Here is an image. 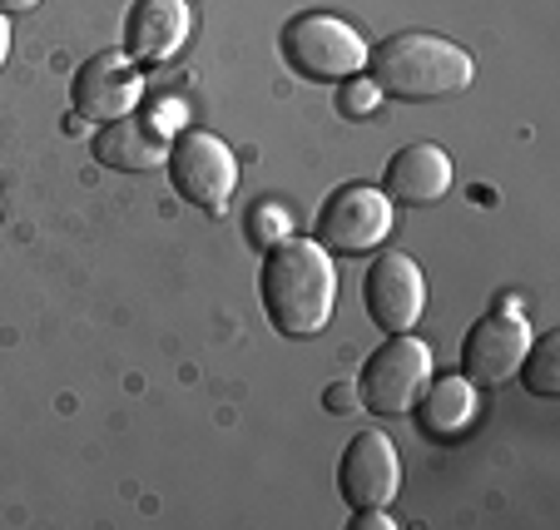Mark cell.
Returning a JSON list of instances; mask_svg holds the SVG:
<instances>
[{
  "label": "cell",
  "instance_id": "1",
  "mask_svg": "<svg viewBox=\"0 0 560 530\" xmlns=\"http://www.w3.org/2000/svg\"><path fill=\"white\" fill-rule=\"evenodd\" d=\"M264 313L283 338H317L338 308V268L317 238H283L264 254L258 273Z\"/></svg>",
  "mask_w": 560,
  "mask_h": 530
},
{
  "label": "cell",
  "instance_id": "2",
  "mask_svg": "<svg viewBox=\"0 0 560 530\" xmlns=\"http://www.w3.org/2000/svg\"><path fill=\"white\" fill-rule=\"evenodd\" d=\"M368 74L377 80L382 95L407 99V105H427V99L462 95L471 85L476 60L456 40H442V35H427V31H402L368 55Z\"/></svg>",
  "mask_w": 560,
  "mask_h": 530
},
{
  "label": "cell",
  "instance_id": "3",
  "mask_svg": "<svg viewBox=\"0 0 560 530\" xmlns=\"http://www.w3.org/2000/svg\"><path fill=\"white\" fill-rule=\"evenodd\" d=\"M368 40L352 31L342 15H328V11H307L298 21L283 25V60L298 80H348V74H362L368 70Z\"/></svg>",
  "mask_w": 560,
  "mask_h": 530
},
{
  "label": "cell",
  "instance_id": "4",
  "mask_svg": "<svg viewBox=\"0 0 560 530\" xmlns=\"http://www.w3.org/2000/svg\"><path fill=\"white\" fill-rule=\"evenodd\" d=\"M427 382H432V348L422 338H412V332H392L362 367L358 397L377 416H402L417 407Z\"/></svg>",
  "mask_w": 560,
  "mask_h": 530
},
{
  "label": "cell",
  "instance_id": "5",
  "mask_svg": "<svg viewBox=\"0 0 560 530\" xmlns=\"http://www.w3.org/2000/svg\"><path fill=\"white\" fill-rule=\"evenodd\" d=\"M170 184L184 203L194 209H209V213H223L238 189V160H233V149L223 144L219 134L209 129H184L179 139L170 144Z\"/></svg>",
  "mask_w": 560,
  "mask_h": 530
},
{
  "label": "cell",
  "instance_id": "6",
  "mask_svg": "<svg viewBox=\"0 0 560 530\" xmlns=\"http://www.w3.org/2000/svg\"><path fill=\"white\" fill-rule=\"evenodd\" d=\"M392 209L397 203L387 199L372 184H342L323 199L313 219V238L328 254H368V248H382L392 234Z\"/></svg>",
  "mask_w": 560,
  "mask_h": 530
},
{
  "label": "cell",
  "instance_id": "7",
  "mask_svg": "<svg viewBox=\"0 0 560 530\" xmlns=\"http://www.w3.org/2000/svg\"><path fill=\"white\" fill-rule=\"evenodd\" d=\"M526 348H530L526 308H516V313L491 308L487 318L471 322V332H466V342H462V377L471 387H481V392L516 382Z\"/></svg>",
  "mask_w": 560,
  "mask_h": 530
},
{
  "label": "cell",
  "instance_id": "8",
  "mask_svg": "<svg viewBox=\"0 0 560 530\" xmlns=\"http://www.w3.org/2000/svg\"><path fill=\"white\" fill-rule=\"evenodd\" d=\"M139 95H144V74H139V64L129 60L125 50L90 55V60L74 70V80H70L74 115H80V119H100V125L135 115Z\"/></svg>",
  "mask_w": 560,
  "mask_h": 530
},
{
  "label": "cell",
  "instance_id": "9",
  "mask_svg": "<svg viewBox=\"0 0 560 530\" xmlns=\"http://www.w3.org/2000/svg\"><path fill=\"white\" fill-rule=\"evenodd\" d=\"M362 297H368V318L377 322L387 338L392 332H412L427 313V278L407 254L387 248V254L368 268Z\"/></svg>",
  "mask_w": 560,
  "mask_h": 530
},
{
  "label": "cell",
  "instance_id": "10",
  "mask_svg": "<svg viewBox=\"0 0 560 530\" xmlns=\"http://www.w3.org/2000/svg\"><path fill=\"white\" fill-rule=\"evenodd\" d=\"M338 491L352 510L392 506V496L402 491V457H397V446H392L387 432L352 436L338 461Z\"/></svg>",
  "mask_w": 560,
  "mask_h": 530
},
{
  "label": "cell",
  "instance_id": "11",
  "mask_svg": "<svg viewBox=\"0 0 560 530\" xmlns=\"http://www.w3.org/2000/svg\"><path fill=\"white\" fill-rule=\"evenodd\" d=\"M189 0H135L125 21V55L135 64H164L189 40Z\"/></svg>",
  "mask_w": 560,
  "mask_h": 530
},
{
  "label": "cell",
  "instance_id": "12",
  "mask_svg": "<svg viewBox=\"0 0 560 530\" xmlns=\"http://www.w3.org/2000/svg\"><path fill=\"white\" fill-rule=\"evenodd\" d=\"M452 189V160H446L442 144H407L387 160L382 174V193L392 203H407V209H427V203H442Z\"/></svg>",
  "mask_w": 560,
  "mask_h": 530
},
{
  "label": "cell",
  "instance_id": "13",
  "mask_svg": "<svg viewBox=\"0 0 560 530\" xmlns=\"http://www.w3.org/2000/svg\"><path fill=\"white\" fill-rule=\"evenodd\" d=\"M90 149H95V160L105 164V169H125V174H154V169H164V160H170L164 134L135 115L100 125V134Z\"/></svg>",
  "mask_w": 560,
  "mask_h": 530
},
{
  "label": "cell",
  "instance_id": "14",
  "mask_svg": "<svg viewBox=\"0 0 560 530\" xmlns=\"http://www.w3.org/2000/svg\"><path fill=\"white\" fill-rule=\"evenodd\" d=\"M417 426L432 441H456L471 432L476 412H481V387H471L466 377H436L427 382V392L417 397Z\"/></svg>",
  "mask_w": 560,
  "mask_h": 530
},
{
  "label": "cell",
  "instance_id": "15",
  "mask_svg": "<svg viewBox=\"0 0 560 530\" xmlns=\"http://www.w3.org/2000/svg\"><path fill=\"white\" fill-rule=\"evenodd\" d=\"M516 377L530 387V397H546V402L560 397V332H540V338H530Z\"/></svg>",
  "mask_w": 560,
  "mask_h": 530
},
{
  "label": "cell",
  "instance_id": "16",
  "mask_svg": "<svg viewBox=\"0 0 560 530\" xmlns=\"http://www.w3.org/2000/svg\"><path fill=\"white\" fill-rule=\"evenodd\" d=\"M248 238H254L258 248H273V244H283V238H293V213L273 199L254 203V213H248Z\"/></svg>",
  "mask_w": 560,
  "mask_h": 530
},
{
  "label": "cell",
  "instance_id": "17",
  "mask_svg": "<svg viewBox=\"0 0 560 530\" xmlns=\"http://www.w3.org/2000/svg\"><path fill=\"white\" fill-rule=\"evenodd\" d=\"M377 105H382V90L372 74H348V80H338V115L342 119H368Z\"/></svg>",
  "mask_w": 560,
  "mask_h": 530
},
{
  "label": "cell",
  "instance_id": "18",
  "mask_svg": "<svg viewBox=\"0 0 560 530\" xmlns=\"http://www.w3.org/2000/svg\"><path fill=\"white\" fill-rule=\"evenodd\" d=\"M323 407H328V412H338V416L358 412V407H362V397H358V382H332L328 392H323Z\"/></svg>",
  "mask_w": 560,
  "mask_h": 530
},
{
  "label": "cell",
  "instance_id": "19",
  "mask_svg": "<svg viewBox=\"0 0 560 530\" xmlns=\"http://www.w3.org/2000/svg\"><path fill=\"white\" fill-rule=\"evenodd\" d=\"M352 530H397V520L382 516V506H372V510H358V516H352Z\"/></svg>",
  "mask_w": 560,
  "mask_h": 530
},
{
  "label": "cell",
  "instance_id": "20",
  "mask_svg": "<svg viewBox=\"0 0 560 530\" xmlns=\"http://www.w3.org/2000/svg\"><path fill=\"white\" fill-rule=\"evenodd\" d=\"M11 60V15H0V70Z\"/></svg>",
  "mask_w": 560,
  "mask_h": 530
},
{
  "label": "cell",
  "instance_id": "21",
  "mask_svg": "<svg viewBox=\"0 0 560 530\" xmlns=\"http://www.w3.org/2000/svg\"><path fill=\"white\" fill-rule=\"evenodd\" d=\"M40 0H0V15H25V11H35Z\"/></svg>",
  "mask_w": 560,
  "mask_h": 530
},
{
  "label": "cell",
  "instance_id": "22",
  "mask_svg": "<svg viewBox=\"0 0 560 530\" xmlns=\"http://www.w3.org/2000/svg\"><path fill=\"white\" fill-rule=\"evenodd\" d=\"M0 209H5V199H0Z\"/></svg>",
  "mask_w": 560,
  "mask_h": 530
}]
</instances>
